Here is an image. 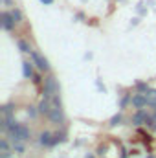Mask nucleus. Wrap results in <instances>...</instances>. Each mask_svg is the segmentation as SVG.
<instances>
[{
  "mask_svg": "<svg viewBox=\"0 0 156 158\" xmlns=\"http://www.w3.org/2000/svg\"><path fill=\"white\" fill-rule=\"evenodd\" d=\"M147 99H149V105L151 107H156V88H151L147 92Z\"/></svg>",
  "mask_w": 156,
  "mask_h": 158,
  "instance_id": "nucleus-13",
  "label": "nucleus"
},
{
  "mask_svg": "<svg viewBox=\"0 0 156 158\" xmlns=\"http://www.w3.org/2000/svg\"><path fill=\"white\" fill-rule=\"evenodd\" d=\"M11 143H13V151H17L18 155H20V153H24V145H22L20 142H11Z\"/></svg>",
  "mask_w": 156,
  "mask_h": 158,
  "instance_id": "nucleus-16",
  "label": "nucleus"
},
{
  "mask_svg": "<svg viewBox=\"0 0 156 158\" xmlns=\"http://www.w3.org/2000/svg\"><path fill=\"white\" fill-rule=\"evenodd\" d=\"M28 114H30L31 118H35V116H37V112H35V109H33V107H30V110H28Z\"/></svg>",
  "mask_w": 156,
  "mask_h": 158,
  "instance_id": "nucleus-19",
  "label": "nucleus"
},
{
  "mask_svg": "<svg viewBox=\"0 0 156 158\" xmlns=\"http://www.w3.org/2000/svg\"><path fill=\"white\" fill-rule=\"evenodd\" d=\"M9 13H11V17H13V20H15V24L22 22V11H20L18 7H13V9H9Z\"/></svg>",
  "mask_w": 156,
  "mask_h": 158,
  "instance_id": "nucleus-11",
  "label": "nucleus"
},
{
  "mask_svg": "<svg viewBox=\"0 0 156 158\" xmlns=\"http://www.w3.org/2000/svg\"><path fill=\"white\" fill-rule=\"evenodd\" d=\"M33 64H35V63H30V61H24V63H22V74H24L26 79L33 77Z\"/></svg>",
  "mask_w": 156,
  "mask_h": 158,
  "instance_id": "nucleus-10",
  "label": "nucleus"
},
{
  "mask_svg": "<svg viewBox=\"0 0 156 158\" xmlns=\"http://www.w3.org/2000/svg\"><path fill=\"white\" fill-rule=\"evenodd\" d=\"M51 103H53V105H51V110H50L48 118H50V121H51L53 125H63V123H64V112H63V107H61V98H59V94L51 98Z\"/></svg>",
  "mask_w": 156,
  "mask_h": 158,
  "instance_id": "nucleus-2",
  "label": "nucleus"
},
{
  "mask_svg": "<svg viewBox=\"0 0 156 158\" xmlns=\"http://www.w3.org/2000/svg\"><path fill=\"white\" fill-rule=\"evenodd\" d=\"M7 136L11 142H26V140H30V129L22 123L13 121L7 129Z\"/></svg>",
  "mask_w": 156,
  "mask_h": 158,
  "instance_id": "nucleus-1",
  "label": "nucleus"
},
{
  "mask_svg": "<svg viewBox=\"0 0 156 158\" xmlns=\"http://www.w3.org/2000/svg\"><path fill=\"white\" fill-rule=\"evenodd\" d=\"M0 149H2V151H9V145H7V140H6V138L0 140Z\"/></svg>",
  "mask_w": 156,
  "mask_h": 158,
  "instance_id": "nucleus-18",
  "label": "nucleus"
},
{
  "mask_svg": "<svg viewBox=\"0 0 156 158\" xmlns=\"http://www.w3.org/2000/svg\"><path fill=\"white\" fill-rule=\"evenodd\" d=\"M130 105H132L136 110H140V109L147 107V105H149L147 94H143V92H138V94H134V96H132V101H130Z\"/></svg>",
  "mask_w": 156,
  "mask_h": 158,
  "instance_id": "nucleus-5",
  "label": "nucleus"
},
{
  "mask_svg": "<svg viewBox=\"0 0 156 158\" xmlns=\"http://www.w3.org/2000/svg\"><path fill=\"white\" fill-rule=\"evenodd\" d=\"M154 109H156V107H154ZM153 116H154V118H156V110H154V114H153Z\"/></svg>",
  "mask_w": 156,
  "mask_h": 158,
  "instance_id": "nucleus-23",
  "label": "nucleus"
},
{
  "mask_svg": "<svg viewBox=\"0 0 156 158\" xmlns=\"http://www.w3.org/2000/svg\"><path fill=\"white\" fill-rule=\"evenodd\" d=\"M2 2H4L6 6H9V4H11V0H2Z\"/></svg>",
  "mask_w": 156,
  "mask_h": 158,
  "instance_id": "nucleus-20",
  "label": "nucleus"
},
{
  "mask_svg": "<svg viewBox=\"0 0 156 158\" xmlns=\"http://www.w3.org/2000/svg\"><path fill=\"white\" fill-rule=\"evenodd\" d=\"M39 142H40V145H46V147H51V142H53V134H51V132H48V131H44V132H40V136H39Z\"/></svg>",
  "mask_w": 156,
  "mask_h": 158,
  "instance_id": "nucleus-9",
  "label": "nucleus"
},
{
  "mask_svg": "<svg viewBox=\"0 0 156 158\" xmlns=\"http://www.w3.org/2000/svg\"><path fill=\"white\" fill-rule=\"evenodd\" d=\"M40 2H44V4H51L53 0H40Z\"/></svg>",
  "mask_w": 156,
  "mask_h": 158,
  "instance_id": "nucleus-21",
  "label": "nucleus"
},
{
  "mask_svg": "<svg viewBox=\"0 0 156 158\" xmlns=\"http://www.w3.org/2000/svg\"><path fill=\"white\" fill-rule=\"evenodd\" d=\"M17 46H18V50H20V52H24V53H31V46H30L26 40H18V42H17Z\"/></svg>",
  "mask_w": 156,
  "mask_h": 158,
  "instance_id": "nucleus-12",
  "label": "nucleus"
},
{
  "mask_svg": "<svg viewBox=\"0 0 156 158\" xmlns=\"http://www.w3.org/2000/svg\"><path fill=\"white\" fill-rule=\"evenodd\" d=\"M0 20H2V28H4L6 31H11V30L15 28V20H13V17H11L9 11H4V13L0 15Z\"/></svg>",
  "mask_w": 156,
  "mask_h": 158,
  "instance_id": "nucleus-6",
  "label": "nucleus"
},
{
  "mask_svg": "<svg viewBox=\"0 0 156 158\" xmlns=\"http://www.w3.org/2000/svg\"><path fill=\"white\" fill-rule=\"evenodd\" d=\"M136 88H138V92H143V94H147V92L151 90L147 83H138V85H136Z\"/></svg>",
  "mask_w": 156,
  "mask_h": 158,
  "instance_id": "nucleus-14",
  "label": "nucleus"
},
{
  "mask_svg": "<svg viewBox=\"0 0 156 158\" xmlns=\"http://www.w3.org/2000/svg\"><path fill=\"white\" fill-rule=\"evenodd\" d=\"M59 83H57V79L53 77V76H48V77L44 79V88H42V98H48V99H51L53 96H57L59 94Z\"/></svg>",
  "mask_w": 156,
  "mask_h": 158,
  "instance_id": "nucleus-3",
  "label": "nucleus"
},
{
  "mask_svg": "<svg viewBox=\"0 0 156 158\" xmlns=\"http://www.w3.org/2000/svg\"><path fill=\"white\" fill-rule=\"evenodd\" d=\"M149 118H151V116H149V112H147V110H143V109H140V110L132 116L130 121H132L134 125H143V123H147V119H149Z\"/></svg>",
  "mask_w": 156,
  "mask_h": 158,
  "instance_id": "nucleus-7",
  "label": "nucleus"
},
{
  "mask_svg": "<svg viewBox=\"0 0 156 158\" xmlns=\"http://www.w3.org/2000/svg\"><path fill=\"white\" fill-rule=\"evenodd\" d=\"M121 119H123V116H121V114L112 116V119H110V127H116V125H119V123H121Z\"/></svg>",
  "mask_w": 156,
  "mask_h": 158,
  "instance_id": "nucleus-15",
  "label": "nucleus"
},
{
  "mask_svg": "<svg viewBox=\"0 0 156 158\" xmlns=\"http://www.w3.org/2000/svg\"><path fill=\"white\" fill-rule=\"evenodd\" d=\"M31 61L35 63V66L39 68L40 72H50V64H48V59L40 53V52H37V50H31Z\"/></svg>",
  "mask_w": 156,
  "mask_h": 158,
  "instance_id": "nucleus-4",
  "label": "nucleus"
},
{
  "mask_svg": "<svg viewBox=\"0 0 156 158\" xmlns=\"http://www.w3.org/2000/svg\"><path fill=\"white\" fill-rule=\"evenodd\" d=\"M153 131H154V132H156V123H154V127H153Z\"/></svg>",
  "mask_w": 156,
  "mask_h": 158,
  "instance_id": "nucleus-22",
  "label": "nucleus"
},
{
  "mask_svg": "<svg viewBox=\"0 0 156 158\" xmlns=\"http://www.w3.org/2000/svg\"><path fill=\"white\" fill-rule=\"evenodd\" d=\"M130 101H132V96H125V98L121 99V109H125V107H127Z\"/></svg>",
  "mask_w": 156,
  "mask_h": 158,
  "instance_id": "nucleus-17",
  "label": "nucleus"
},
{
  "mask_svg": "<svg viewBox=\"0 0 156 158\" xmlns=\"http://www.w3.org/2000/svg\"><path fill=\"white\" fill-rule=\"evenodd\" d=\"M51 99H48V98H42V101L39 103V114L42 116H48L50 114V110H51Z\"/></svg>",
  "mask_w": 156,
  "mask_h": 158,
  "instance_id": "nucleus-8",
  "label": "nucleus"
}]
</instances>
